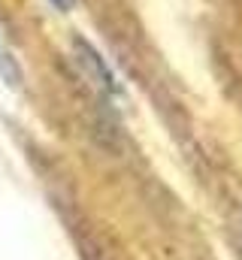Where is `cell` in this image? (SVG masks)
Listing matches in <instances>:
<instances>
[{
    "label": "cell",
    "mask_w": 242,
    "mask_h": 260,
    "mask_svg": "<svg viewBox=\"0 0 242 260\" xmlns=\"http://www.w3.org/2000/svg\"><path fill=\"white\" fill-rule=\"evenodd\" d=\"M70 61L76 67V73L82 76V82L100 97V100H118L121 85L109 64L100 58V52L85 40V37H73L70 40Z\"/></svg>",
    "instance_id": "1"
},
{
    "label": "cell",
    "mask_w": 242,
    "mask_h": 260,
    "mask_svg": "<svg viewBox=\"0 0 242 260\" xmlns=\"http://www.w3.org/2000/svg\"><path fill=\"white\" fill-rule=\"evenodd\" d=\"M49 3H52L58 12H70V9L76 6V0H49Z\"/></svg>",
    "instance_id": "2"
}]
</instances>
